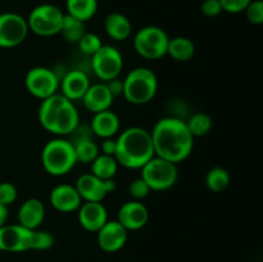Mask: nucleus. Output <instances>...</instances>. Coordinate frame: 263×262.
Segmentation results:
<instances>
[{
  "instance_id": "obj_1",
  "label": "nucleus",
  "mask_w": 263,
  "mask_h": 262,
  "mask_svg": "<svg viewBox=\"0 0 263 262\" xmlns=\"http://www.w3.org/2000/svg\"><path fill=\"white\" fill-rule=\"evenodd\" d=\"M151 136L154 154L175 164L184 162L194 148V136L181 118H161L152 128Z\"/></svg>"
},
{
  "instance_id": "obj_2",
  "label": "nucleus",
  "mask_w": 263,
  "mask_h": 262,
  "mask_svg": "<svg viewBox=\"0 0 263 262\" xmlns=\"http://www.w3.org/2000/svg\"><path fill=\"white\" fill-rule=\"evenodd\" d=\"M154 154L151 131L133 126L118 135L116 139L115 158L118 166L130 170H140Z\"/></svg>"
},
{
  "instance_id": "obj_3",
  "label": "nucleus",
  "mask_w": 263,
  "mask_h": 262,
  "mask_svg": "<svg viewBox=\"0 0 263 262\" xmlns=\"http://www.w3.org/2000/svg\"><path fill=\"white\" fill-rule=\"evenodd\" d=\"M37 118L46 131L58 136L69 135L80 125L79 110L61 92L41 100Z\"/></svg>"
},
{
  "instance_id": "obj_4",
  "label": "nucleus",
  "mask_w": 263,
  "mask_h": 262,
  "mask_svg": "<svg viewBox=\"0 0 263 262\" xmlns=\"http://www.w3.org/2000/svg\"><path fill=\"white\" fill-rule=\"evenodd\" d=\"M41 164L51 176H64L77 164L73 145L68 139L55 138L44 145Z\"/></svg>"
},
{
  "instance_id": "obj_5",
  "label": "nucleus",
  "mask_w": 263,
  "mask_h": 262,
  "mask_svg": "<svg viewBox=\"0 0 263 262\" xmlns=\"http://www.w3.org/2000/svg\"><path fill=\"white\" fill-rule=\"evenodd\" d=\"M158 79L152 69L138 67L131 69L123 79V98L135 105L148 104L156 97Z\"/></svg>"
},
{
  "instance_id": "obj_6",
  "label": "nucleus",
  "mask_w": 263,
  "mask_h": 262,
  "mask_svg": "<svg viewBox=\"0 0 263 262\" xmlns=\"http://www.w3.org/2000/svg\"><path fill=\"white\" fill-rule=\"evenodd\" d=\"M170 36L158 26H145L136 32L134 38V49L140 57L151 61L167 55Z\"/></svg>"
},
{
  "instance_id": "obj_7",
  "label": "nucleus",
  "mask_w": 263,
  "mask_h": 262,
  "mask_svg": "<svg viewBox=\"0 0 263 262\" xmlns=\"http://www.w3.org/2000/svg\"><path fill=\"white\" fill-rule=\"evenodd\" d=\"M64 13L57 5L44 3L31 10L27 21L28 30L41 38L58 35L63 22Z\"/></svg>"
},
{
  "instance_id": "obj_8",
  "label": "nucleus",
  "mask_w": 263,
  "mask_h": 262,
  "mask_svg": "<svg viewBox=\"0 0 263 262\" xmlns=\"http://www.w3.org/2000/svg\"><path fill=\"white\" fill-rule=\"evenodd\" d=\"M140 177L149 185L151 190L163 192L174 186L179 177L177 164L154 156L140 169Z\"/></svg>"
},
{
  "instance_id": "obj_9",
  "label": "nucleus",
  "mask_w": 263,
  "mask_h": 262,
  "mask_svg": "<svg viewBox=\"0 0 263 262\" xmlns=\"http://www.w3.org/2000/svg\"><path fill=\"white\" fill-rule=\"evenodd\" d=\"M91 68L95 76L103 82L120 77L123 69V58L117 48L104 45L91 57Z\"/></svg>"
},
{
  "instance_id": "obj_10",
  "label": "nucleus",
  "mask_w": 263,
  "mask_h": 262,
  "mask_svg": "<svg viewBox=\"0 0 263 262\" xmlns=\"http://www.w3.org/2000/svg\"><path fill=\"white\" fill-rule=\"evenodd\" d=\"M59 76L48 67L37 66L31 68L25 77L27 91L37 99H45L57 94L59 90Z\"/></svg>"
},
{
  "instance_id": "obj_11",
  "label": "nucleus",
  "mask_w": 263,
  "mask_h": 262,
  "mask_svg": "<svg viewBox=\"0 0 263 262\" xmlns=\"http://www.w3.org/2000/svg\"><path fill=\"white\" fill-rule=\"evenodd\" d=\"M28 26L26 18L17 13L0 14V48L9 49L21 45L27 39Z\"/></svg>"
},
{
  "instance_id": "obj_12",
  "label": "nucleus",
  "mask_w": 263,
  "mask_h": 262,
  "mask_svg": "<svg viewBox=\"0 0 263 262\" xmlns=\"http://www.w3.org/2000/svg\"><path fill=\"white\" fill-rule=\"evenodd\" d=\"M32 249V230L20 223L0 226V251L26 252Z\"/></svg>"
},
{
  "instance_id": "obj_13",
  "label": "nucleus",
  "mask_w": 263,
  "mask_h": 262,
  "mask_svg": "<svg viewBox=\"0 0 263 262\" xmlns=\"http://www.w3.org/2000/svg\"><path fill=\"white\" fill-rule=\"evenodd\" d=\"M74 188L84 202H103L116 189V182L113 180H102L89 172L77 177Z\"/></svg>"
},
{
  "instance_id": "obj_14",
  "label": "nucleus",
  "mask_w": 263,
  "mask_h": 262,
  "mask_svg": "<svg viewBox=\"0 0 263 262\" xmlns=\"http://www.w3.org/2000/svg\"><path fill=\"white\" fill-rule=\"evenodd\" d=\"M128 239V231L117 220H108L97 231V241L99 248L107 253H115L125 247Z\"/></svg>"
},
{
  "instance_id": "obj_15",
  "label": "nucleus",
  "mask_w": 263,
  "mask_h": 262,
  "mask_svg": "<svg viewBox=\"0 0 263 262\" xmlns=\"http://www.w3.org/2000/svg\"><path fill=\"white\" fill-rule=\"evenodd\" d=\"M117 221L127 231L140 230L148 223L149 210L141 200H128L118 208Z\"/></svg>"
},
{
  "instance_id": "obj_16",
  "label": "nucleus",
  "mask_w": 263,
  "mask_h": 262,
  "mask_svg": "<svg viewBox=\"0 0 263 262\" xmlns=\"http://www.w3.org/2000/svg\"><path fill=\"white\" fill-rule=\"evenodd\" d=\"M89 76L81 69H72L68 71L61 80H59V89L61 94L66 97L67 99L74 102V100H81L85 92L90 87Z\"/></svg>"
},
{
  "instance_id": "obj_17",
  "label": "nucleus",
  "mask_w": 263,
  "mask_h": 262,
  "mask_svg": "<svg viewBox=\"0 0 263 262\" xmlns=\"http://www.w3.org/2000/svg\"><path fill=\"white\" fill-rule=\"evenodd\" d=\"M77 212L80 225L90 233H97L108 221L107 208L102 202H82Z\"/></svg>"
},
{
  "instance_id": "obj_18",
  "label": "nucleus",
  "mask_w": 263,
  "mask_h": 262,
  "mask_svg": "<svg viewBox=\"0 0 263 262\" xmlns=\"http://www.w3.org/2000/svg\"><path fill=\"white\" fill-rule=\"evenodd\" d=\"M49 199H50V204L54 210L63 213L74 212L84 202L74 185L68 184H61L53 188Z\"/></svg>"
},
{
  "instance_id": "obj_19",
  "label": "nucleus",
  "mask_w": 263,
  "mask_h": 262,
  "mask_svg": "<svg viewBox=\"0 0 263 262\" xmlns=\"http://www.w3.org/2000/svg\"><path fill=\"white\" fill-rule=\"evenodd\" d=\"M81 100L84 103L85 108L94 115V113L110 109L115 98L110 94L105 82H100V84L90 85V87L85 92Z\"/></svg>"
},
{
  "instance_id": "obj_20",
  "label": "nucleus",
  "mask_w": 263,
  "mask_h": 262,
  "mask_svg": "<svg viewBox=\"0 0 263 262\" xmlns=\"http://www.w3.org/2000/svg\"><path fill=\"white\" fill-rule=\"evenodd\" d=\"M17 217L20 225L35 230L40 228L45 218V205L37 198H30L21 204Z\"/></svg>"
},
{
  "instance_id": "obj_21",
  "label": "nucleus",
  "mask_w": 263,
  "mask_h": 262,
  "mask_svg": "<svg viewBox=\"0 0 263 262\" xmlns=\"http://www.w3.org/2000/svg\"><path fill=\"white\" fill-rule=\"evenodd\" d=\"M90 128L95 136L102 139L113 138L120 131V117L110 109L94 113Z\"/></svg>"
},
{
  "instance_id": "obj_22",
  "label": "nucleus",
  "mask_w": 263,
  "mask_h": 262,
  "mask_svg": "<svg viewBox=\"0 0 263 262\" xmlns=\"http://www.w3.org/2000/svg\"><path fill=\"white\" fill-rule=\"evenodd\" d=\"M104 30L113 40L125 41L133 32V25L131 21L122 13H110L105 17Z\"/></svg>"
},
{
  "instance_id": "obj_23",
  "label": "nucleus",
  "mask_w": 263,
  "mask_h": 262,
  "mask_svg": "<svg viewBox=\"0 0 263 262\" xmlns=\"http://www.w3.org/2000/svg\"><path fill=\"white\" fill-rule=\"evenodd\" d=\"M195 45L189 38L185 36H175L170 38L167 55L171 57L176 62H187L194 57Z\"/></svg>"
},
{
  "instance_id": "obj_24",
  "label": "nucleus",
  "mask_w": 263,
  "mask_h": 262,
  "mask_svg": "<svg viewBox=\"0 0 263 262\" xmlns=\"http://www.w3.org/2000/svg\"><path fill=\"white\" fill-rule=\"evenodd\" d=\"M67 14L86 23L98 10V0H66Z\"/></svg>"
},
{
  "instance_id": "obj_25",
  "label": "nucleus",
  "mask_w": 263,
  "mask_h": 262,
  "mask_svg": "<svg viewBox=\"0 0 263 262\" xmlns=\"http://www.w3.org/2000/svg\"><path fill=\"white\" fill-rule=\"evenodd\" d=\"M90 164H91V174L102 180H113L117 174L118 163L113 156L99 153Z\"/></svg>"
},
{
  "instance_id": "obj_26",
  "label": "nucleus",
  "mask_w": 263,
  "mask_h": 262,
  "mask_svg": "<svg viewBox=\"0 0 263 262\" xmlns=\"http://www.w3.org/2000/svg\"><path fill=\"white\" fill-rule=\"evenodd\" d=\"M59 33H61L64 38V40L68 41V43L77 44L80 39L86 33V30H85V22H82V21L77 20V18L72 17V15L69 14H64Z\"/></svg>"
},
{
  "instance_id": "obj_27",
  "label": "nucleus",
  "mask_w": 263,
  "mask_h": 262,
  "mask_svg": "<svg viewBox=\"0 0 263 262\" xmlns=\"http://www.w3.org/2000/svg\"><path fill=\"white\" fill-rule=\"evenodd\" d=\"M187 130L190 131L194 138L198 136H204L212 130L213 120L210 115L204 112H197L189 117V120L185 121Z\"/></svg>"
},
{
  "instance_id": "obj_28",
  "label": "nucleus",
  "mask_w": 263,
  "mask_h": 262,
  "mask_svg": "<svg viewBox=\"0 0 263 262\" xmlns=\"http://www.w3.org/2000/svg\"><path fill=\"white\" fill-rule=\"evenodd\" d=\"M230 184V175L223 167H212L205 176V185L213 193H220L225 190Z\"/></svg>"
},
{
  "instance_id": "obj_29",
  "label": "nucleus",
  "mask_w": 263,
  "mask_h": 262,
  "mask_svg": "<svg viewBox=\"0 0 263 262\" xmlns=\"http://www.w3.org/2000/svg\"><path fill=\"white\" fill-rule=\"evenodd\" d=\"M80 51L85 55L92 57L103 46L102 40L98 35L92 32H86L77 43Z\"/></svg>"
},
{
  "instance_id": "obj_30",
  "label": "nucleus",
  "mask_w": 263,
  "mask_h": 262,
  "mask_svg": "<svg viewBox=\"0 0 263 262\" xmlns=\"http://www.w3.org/2000/svg\"><path fill=\"white\" fill-rule=\"evenodd\" d=\"M54 246V236L49 231L35 229L32 230V249L35 251H45Z\"/></svg>"
},
{
  "instance_id": "obj_31",
  "label": "nucleus",
  "mask_w": 263,
  "mask_h": 262,
  "mask_svg": "<svg viewBox=\"0 0 263 262\" xmlns=\"http://www.w3.org/2000/svg\"><path fill=\"white\" fill-rule=\"evenodd\" d=\"M18 189L14 184L9 181L0 182V204L9 207L17 200Z\"/></svg>"
},
{
  "instance_id": "obj_32",
  "label": "nucleus",
  "mask_w": 263,
  "mask_h": 262,
  "mask_svg": "<svg viewBox=\"0 0 263 262\" xmlns=\"http://www.w3.org/2000/svg\"><path fill=\"white\" fill-rule=\"evenodd\" d=\"M151 192L152 190L149 185L141 177L134 179L130 182V185H128V193H130L134 200H143L144 198H146L151 194Z\"/></svg>"
},
{
  "instance_id": "obj_33",
  "label": "nucleus",
  "mask_w": 263,
  "mask_h": 262,
  "mask_svg": "<svg viewBox=\"0 0 263 262\" xmlns=\"http://www.w3.org/2000/svg\"><path fill=\"white\" fill-rule=\"evenodd\" d=\"M246 17L252 25H262L263 23V2L262 0H252L246 8Z\"/></svg>"
},
{
  "instance_id": "obj_34",
  "label": "nucleus",
  "mask_w": 263,
  "mask_h": 262,
  "mask_svg": "<svg viewBox=\"0 0 263 262\" xmlns=\"http://www.w3.org/2000/svg\"><path fill=\"white\" fill-rule=\"evenodd\" d=\"M251 2L252 0H220L222 12L233 13V14L244 12Z\"/></svg>"
},
{
  "instance_id": "obj_35",
  "label": "nucleus",
  "mask_w": 263,
  "mask_h": 262,
  "mask_svg": "<svg viewBox=\"0 0 263 262\" xmlns=\"http://www.w3.org/2000/svg\"><path fill=\"white\" fill-rule=\"evenodd\" d=\"M202 13L207 17H217L222 13V7H221L220 0H204L202 3Z\"/></svg>"
},
{
  "instance_id": "obj_36",
  "label": "nucleus",
  "mask_w": 263,
  "mask_h": 262,
  "mask_svg": "<svg viewBox=\"0 0 263 262\" xmlns=\"http://www.w3.org/2000/svg\"><path fill=\"white\" fill-rule=\"evenodd\" d=\"M107 87L109 89L110 94L113 95V98H116L117 95L123 94V80H121L120 77H116V79L109 80V81L105 82Z\"/></svg>"
},
{
  "instance_id": "obj_37",
  "label": "nucleus",
  "mask_w": 263,
  "mask_h": 262,
  "mask_svg": "<svg viewBox=\"0 0 263 262\" xmlns=\"http://www.w3.org/2000/svg\"><path fill=\"white\" fill-rule=\"evenodd\" d=\"M99 152L102 154H107V156L115 157L116 139H113V138L103 139V141L100 143V145H99Z\"/></svg>"
},
{
  "instance_id": "obj_38",
  "label": "nucleus",
  "mask_w": 263,
  "mask_h": 262,
  "mask_svg": "<svg viewBox=\"0 0 263 262\" xmlns=\"http://www.w3.org/2000/svg\"><path fill=\"white\" fill-rule=\"evenodd\" d=\"M8 216H9V211H8V207L0 204V226H3L4 223H7Z\"/></svg>"
},
{
  "instance_id": "obj_39",
  "label": "nucleus",
  "mask_w": 263,
  "mask_h": 262,
  "mask_svg": "<svg viewBox=\"0 0 263 262\" xmlns=\"http://www.w3.org/2000/svg\"><path fill=\"white\" fill-rule=\"evenodd\" d=\"M0 51H2V48H0Z\"/></svg>"
}]
</instances>
